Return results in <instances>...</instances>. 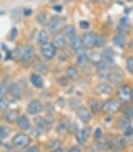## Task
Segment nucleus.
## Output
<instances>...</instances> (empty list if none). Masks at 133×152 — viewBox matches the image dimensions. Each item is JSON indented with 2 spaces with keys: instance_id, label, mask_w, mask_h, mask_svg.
Returning a JSON list of instances; mask_svg holds the SVG:
<instances>
[{
  "instance_id": "nucleus-13",
  "label": "nucleus",
  "mask_w": 133,
  "mask_h": 152,
  "mask_svg": "<svg viewBox=\"0 0 133 152\" xmlns=\"http://www.w3.org/2000/svg\"><path fill=\"white\" fill-rule=\"evenodd\" d=\"M76 114H78V118H80L84 124H88L92 118L91 113H90L89 111H88V109H86L85 107L78 108V110H76Z\"/></svg>"
},
{
  "instance_id": "nucleus-18",
  "label": "nucleus",
  "mask_w": 133,
  "mask_h": 152,
  "mask_svg": "<svg viewBox=\"0 0 133 152\" xmlns=\"http://www.w3.org/2000/svg\"><path fill=\"white\" fill-rule=\"evenodd\" d=\"M69 44H70V48H72V50L74 51H78L83 48V41L78 35H76L73 39L69 40Z\"/></svg>"
},
{
  "instance_id": "nucleus-44",
  "label": "nucleus",
  "mask_w": 133,
  "mask_h": 152,
  "mask_svg": "<svg viewBox=\"0 0 133 152\" xmlns=\"http://www.w3.org/2000/svg\"><path fill=\"white\" fill-rule=\"evenodd\" d=\"M4 152H16V151H13V150H6V151H4Z\"/></svg>"
},
{
  "instance_id": "nucleus-46",
  "label": "nucleus",
  "mask_w": 133,
  "mask_h": 152,
  "mask_svg": "<svg viewBox=\"0 0 133 152\" xmlns=\"http://www.w3.org/2000/svg\"><path fill=\"white\" fill-rule=\"evenodd\" d=\"M2 59V55H1V53H0V60Z\"/></svg>"
},
{
  "instance_id": "nucleus-25",
  "label": "nucleus",
  "mask_w": 133,
  "mask_h": 152,
  "mask_svg": "<svg viewBox=\"0 0 133 152\" xmlns=\"http://www.w3.org/2000/svg\"><path fill=\"white\" fill-rule=\"evenodd\" d=\"M97 146H98V148L101 149V150H106V149L109 148L110 143H109V141H107L106 139L100 138V139H98V141H97Z\"/></svg>"
},
{
  "instance_id": "nucleus-41",
  "label": "nucleus",
  "mask_w": 133,
  "mask_h": 152,
  "mask_svg": "<svg viewBox=\"0 0 133 152\" xmlns=\"http://www.w3.org/2000/svg\"><path fill=\"white\" fill-rule=\"evenodd\" d=\"M101 133H102V131H101V129H96V131H95V134H94V137L96 138L97 140L98 139H100L101 138Z\"/></svg>"
},
{
  "instance_id": "nucleus-21",
  "label": "nucleus",
  "mask_w": 133,
  "mask_h": 152,
  "mask_svg": "<svg viewBox=\"0 0 133 152\" xmlns=\"http://www.w3.org/2000/svg\"><path fill=\"white\" fill-rule=\"evenodd\" d=\"M30 80H31V83L35 86V88H42L44 86V80L42 78L40 77V75H37V74H32L30 77Z\"/></svg>"
},
{
  "instance_id": "nucleus-20",
  "label": "nucleus",
  "mask_w": 133,
  "mask_h": 152,
  "mask_svg": "<svg viewBox=\"0 0 133 152\" xmlns=\"http://www.w3.org/2000/svg\"><path fill=\"white\" fill-rule=\"evenodd\" d=\"M64 34H65V36L68 38L69 40L73 39V38L76 36L75 28H74L73 26H71V25L65 26V28H64Z\"/></svg>"
},
{
  "instance_id": "nucleus-28",
  "label": "nucleus",
  "mask_w": 133,
  "mask_h": 152,
  "mask_svg": "<svg viewBox=\"0 0 133 152\" xmlns=\"http://www.w3.org/2000/svg\"><path fill=\"white\" fill-rule=\"evenodd\" d=\"M10 91V86L5 82H1L0 83V98H4V96Z\"/></svg>"
},
{
  "instance_id": "nucleus-27",
  "label": "nucleus",
  "mask_w": 133,
  "mask_h": 152,
  "mask_svg": "<svg viewBox=\"0 0 133 152\" xmlns=\"http://www.w3.org/2000/svg\"><path fill=\"white\" fill-rule=\"evenodd\" d=\"M76 61H78V64L84 65V64L88 63V62L90 61V58L86 53H81L80 55L78 56V60H76Z\"/></svg>"
},
{
  "instance_id": "nucleus-31",
  "label": "nucleus",
  "mask_w": 133,
  "mask_h": 152,
  "mask_svg": "<svg viewBox=\"0 0 133 152\" xmlns=\"http://www.w3.org/2000/svg\"><path fill=\"white\" fill-rule=\"evenodd\" d=\"M67 131L69 132L70 134H76L78 133V124L75 122L70 121L69 124H67Z\"/></svg>"
},
{
  "instance_id": "nucleus-32",
  "label": "nucleus",
  "mask_w": 133,
  "mask_h": 152,
  "mask_svg": "<svg viewBox=\"0 0 133 152\" xmlns=\"http://www.w3.org/2000/svg\"><path fill=\"white\" fill-rule=\"evenodd\" d=\"M126 68H127L128 72L133 75V57H130L127 59V61H126Z\"/></svg>"
},
{
  "instance_id": "nucleus-26",
  "label": "nucleus",
  "mask_w": 133,
  "mask_h": 152,
  "mask_svg": "<svg viewBox=\"0 0 133 152\" xmlns=\"http://www.w3.org/2000/svg\"><path fill=\"white\" fill-rule=\"evenodd\" d=\"M37 126L39 127L41 131H48L50 129V126H51V124H50V122L47 121L46 119L39 118V119L37 120Z\"/></svg>"
},
{
  "instance_id": "nucleus-37",
  "label": "nucleus",
  "mask_w": 133,
  "mask_h": 152,
  "mask_svg": "<svg viewBox=\"0 0 133 152\" xmlns=\"http://www.w3.org/2000/svg\"><path fill=\"white\" fill-rule=\"evenodd\" d=\"M124 135H125L126 137H130V136H132L133 135V127L131 126L126 127V129H124Z\"/></svg>"
},
{
  "instance_id": "nucleus-42",
  "label": "nucleus",
  "mask_w": 133,
  "mask_h": 152,
  "mask_svg": "<svg viewBox=\"0 0 133 152\" xmlns=\"http://www.w3.org/2000/svg\"><path fill=\"white\" fill-rule=\"evenodd\" d=\"M68 152H82V151H81V149L78 148V146H72V147H71V148L68 150Z\"/></svg>"
},
{
  "instance_id": "nucleus-14",
  "label": "nucleus",
  "mask_w": 133,
  "mask_h": 152,
  "mask_svg": "<svg viewBox=\"0 0 133 152\" xmlns=\"http://www.w3.org/2000/svg\"><path fill=\"white\" fill-rule=\"evenodd\" d=\"M52 43L54 44V46L56 48V50H63V48L66 46V39H65L64 35L56 34Z\"/></svg>"
},
{
  "instance_id": "nucleus-16",
  "label": "nucleus",
  "mask_w": 133,
  "mask_h": 152,
  "mask_svg": "<svg viewBox=\"0 0 133 152\" xmlns=\"http://www.w3.org/2000/svg\"><path fill=\"white\" fill-rule=\"evenodd\" d=\"M17 126L21 129H23V131H27V129H30L31 124L29 118L26 115H21L19 117V119L17 120Z\"/></svg>"
},
{
  "instance_id": "nucleus-11",
  "label": "nucleus",
  "mask_w": 133,
  "mask_h": 152,
  "mask_svg": "<svg viewBox=\"0 0 133 152\" xmlns=\"http://www.w3.org/2000/svg\"><path fill=\"white\" fill-rule=\"evenodd\" d=\"M62 26V21L59 17L51 18L49 22V31L51 33H58Z\"/></svg>"
},
{
  "instance_id": "nucleus-36",
  "label": "nucleus",
  "mask_w": 133,
  "mask_h": 152,
  "mask_svg": "<svg viewBox=\"0 0 133 152\" xmlns=\"http://www.w3.org/2000/svg\"><path fill=\"white\" fill-rule=\"evenodd\" d=\"M35 69L38 71V72L42 73V74H46V73H48V68H47L44 65H41V64H38L36 65V67H35Z\"/></svg>"
},
{
  "instance_id": "nucleus-33",
  "label": "nucleus",
  "mask_w": 133,
  "mask_h": 152,
  "mask_svg": "<svg viewBox=\"0 0 133 152\" xmlns=\"http://www.w3.org/2000/svg\"><path fill=\"white\" fill-rule=\"evenodd\" d=\"M10 129H8L7 126H2L1 129H0V138H1V139L6 138L10 135Z\"/></svg>"
},
{
  "instance_id": "nucleus-43",
  "label": "nucleus",
  "mask_w": 133,
  "mask_h": 152,
  "mask_svg": "<svg viewBox=\"0 0 133 152\" xmlns=\"http://www.w3.org/2000/svg\"><path fill=\"white\" fill-rule=\"evenodd\" d=\"M54 10H55L56 12H61V10H62V6H61V5H55V6H54Z\"/></svg>"
},
{
  "instance_id": "nucleus-48",
  "label": "nucleus",
  "mask_w": 133,
  "mask_h": 152,
  "mask_svg": "<svg viewBox=\"0 0 133 152\" xmlns=\"http://www.w3.org/2000/svg\"><path fill=\"white\" fill-rule=\"evenodd\" d=\"M0 129H1V127H0Z\"/></svg>"
},
{
  "instance_id": "nucleus-15",
  "label": "nucleus",
  "mask_w": 133,
  "mask_h": 152,
  "mask_svg": "<svg viewBox=\"0 0 133 152\" xmlns=\"http://www.w3.org/2000/svg\"><path fill=\"white\" fill-rule=\"evenodd\" d=\"M107 80H109V82H112V83L116 84V86H118V84L122 83V81H123V76H122L121 73L117 72L116 70H112L109 75V78H107Z\"/></svg>"
},
{
  "instance_id": "nucleus-35",
  "label": "nucleus",
  "mask_w": 133,
  "mask_h": 152,
  "mask_svg": "<svg viewBox=\"0 0 133 152\" xmlns=\"http://www.w3.org/2000/svg\"><path fill=\"white\" fill-rule=\"evenodd\" d=\"M119 124H120V126H121L123 129H125L126 127H128V126H130L129 119H127L126 117H123V118H122L120 121H119Z\"/></svg>"
},
{
  "instance_id": "nucleus-4",
  "label": "nucleus",
  "mask_w": 133,
  "mask_h": 152,
  "mask_svg": "<svg viewBox=\"0 0 133 152\" xmlns=\"http://www.w3.org/2000/svg\"><path fill=\"white\" fill-rule=\"evenodd\" d=\"M40 53L46 60H52L56 56L57 50L52 42H47L40 46Z\"/></svg>"
},
{
  "instance_id": "nucleus-24",
  "label": "nucleus",
  "mask_w": 133,
  "mask_h": 152,
  "mask_svg": "<svg viewBox=\"0 0 133 152\" xmlns=\"http://www.w3.org/2000/svg\"><path fill=\"white\" fill-rule=\"evenodd\" d=\"M112 42L118 48H124V45H125V36H123L121 34H117L116 36L112 38Z\"/></svg>"
},
{
  "instance_id": "nucleus-17",
  "label": "nucleus",
  "mask_w": 133,
  "mask_h": 152,
  "mask_svg": "<svg viewBox=\"0 0 133 152\" xmlns=\"http://www.w3.org/2000/svg\"><path fill=\"white\" fill-rule=\"evenodd\" d=\"M10 93L13 96V98L17 100H20L22 98V89L18 83H12L10 86Z\"/></svg>"
},
{
  "instance_id": "nucleus-47",
  "label": "nucleus",
  "mask_w": 133,
  "mask_h": 152,
  "mask_svg": "<svg viewBox=\"0 0 133 152\" xmlns=\"http://www.w3.org/2000/svg\"><path fill=\"white\" fill-rule=\"evenodd\" d=\"M132 102H133V93H132Z\"/></svg>"
},
{
  "instance_id": "nucleus-7",
  "label": "nucleus",
  "mask_w": 133,
  "mask_h": 152,
  "mask_svg": "<svg viewBox=\"0 0 133 152\" xmlns=\"http://www.w3.org/2000/svg\"><path fill=\"white\" fill-rule=\"evenodd\" d=\"M44 109V106L38 100H33L27 105V112L31 115H36V114L40 113Z\"/></svg>"
},
{
  "instance_id": "nucleus-29",
  "label": "nucleus",
  "mask_w": 133,
  "mask_h": 152,
  "mask_svg": "<svg viewBox=\"0 0 133 152\" xmlns=\"http://www.w3.org/2000/svg\"><path fill=\"white\" fill-rule=\"evenodd\" d=\"M106 42V39L103 35H97L96 36V40H95V46L97 48H102L103 45Z\"/></svg>"
},
{
  "instance_id": "nucleus-23",
  "label": "nucleus",
  "mask_w": 133,
  "mask_h": 152,
  "mask_svg": "<svg viewBox=\"0 0 133 152\" xmlns=\"http://www.w3.org/2000/svg\"><path fill=\"white\" fill-rule=\"evenodd\" d=\"M48 39H49V33L47 30H44V29H42L41 31H40L39 33H38L37 35V41L39 42L40 44H44L48 42Z\"/></svg>"
},
{
  "instance_id": "nucleus-3",
  "label": "nucleus",
  "mask_w": 133,
  "mask_h": 152,
  "mask_svg": "<svg viewBox=\"0 0 133 152\" xmlns=\"http://www.w3.org/2000/svg\"><path fill=\"white\" fill-rule=\"evenodd\" d=\"M31 142V139L26 134H18L13 138V145L16 148H26Z\"/></svg>"
},
{
  "instance_id": "nucleus-22",
  "label": "nucleus",
  "mask_w": 133,
  "mask_h": 152,
  "mask_svg": "<svg viewBox=\"0 0 133 152\" xmlns=\"http://www.w3.org/2000/svg\"><path fill=\"white\" fill-rule=\"evenodd\" d=\"M66 75H67V77L70 78V79H72V80L78 79V69H76L74 66L68 67V68H67V70H66Z\"/></svg>"
},
{
  "instance_id": "nucleus-38",
  "label": "nucleus",
  "mask_w": 133,
  "mask_h": 152,
  "mask_svg": "<svg viewBox=\"0 0 133 152\" xmlns=\"http://www.w3.org/2000/svg\"><path fill=\"white\" fill-rule=\"evenodd\" d=\"M91 109L93 110L94 113H96L97 111L100 109V106H99L98 103H97L96 101H92V103H91Z\"/></svg>"
},
{
  "instance_id": "nucleus-5",
  "label": "nucleus",
  "mask_w": 133,
  "mask_h": 152,
  "mask_svg": "<svg viewBox=\"0 0 133 152\" xmlns=\"http://www.w3.org/2000/svg\"><path fill=\"white\" fill-rule=\"evenodd\" d=\"M34 58V48L32 45H26L22 50V61L25 65L32 63Z\"/></svg>"
},
{
  "instance_id": "nucleus-45",
  "label": "nucleus",
  "mask_w": 133,
  "mask_h": 152,
  "mask_svg": "<svg viewBox=\"0 0 133 152\" xmlns=\"http://www.w3.org/2000/svg\"><path fill=\"white\" fill-rule=\"evenodd\" d=\"M57 152H65L64 150H62V149H60V150L59 151H57Z\"/></svg>"
},
{
  "instance_id": "nucleus-34",
  "label": "nucleus",
  "mask_w": 133,
  "mask_h": 152,
  "mask_svg": "<svg viewBox=\"0 0 133 152\" xmlns=\"http://www.w3.org/2000/svg\"><path fill=\"white\" fill-rule=\"evenodd\" d=\"M124 117H126L127 119H133V108L128 107L124 110Z\"/></svg>"
},
{
  "instance_id": "nucleus-39",
  "label": "nucleus",
  "mask_w": 133,
  "mask_h": 152,
  "mask_svg": "<svg viewBox=\"0 0 133 152\" xmlns=\"http://www.w3.org/2000/svg\"><path fill=\"white\" fill-rule=\"evenodd\" d=\"M80 27L82 29H88L90 27V24H89V22H87V21H81Z\"/></svg>"
},
{
  "instance_id": "nucleus-12",
  "label": "nucleus",
  "mask_w": 133,
  "mask_h": 152,
  "mask_svg": "<svg viewBox=\"0 0 133 152\" xmlns=\"http://www.w3.org/2000/svg\"><path fill=\"white\" fill-rule=\"evenodd\" d=\"M19 111L18 110H7L3 114V119L7 124H13L19 119Z\"/></svg>"
},
{
  "instance_id": "nucleus-40",
  "label": "nucleus",
  "mask_w": 133,
  "mask_h": 152,
  "mask_svg": "<svg viewBox=\"0 0 133 152\" xmlns=\"http://www.w3.org/2000/svg\"><path fill=\"white\" fill-rule=\"evenodd\" d=\"M24 152H39V148H38V146H32L30 148L26 149Z\"/></svg>"
},
{
  "instance_id": "nucleus-10",
  "label": "nucleus",
  "mask_w": 133,
  "mask_h": 152,
  "mask_svg": "<svg viewBox=\"0 0 133 152\" xmlns=\"http://www.w3.org/2000/svg\"><path fill=\"white\" fill-rule=\"evenodd\" d=\"M76 140L80 144L84 145L87 143L88 139L90 137V129L89 127H84V129H81L78 131V133L75 134Z\"/></svg>"
},
{
  "instance_id": "nucleus-2",
  "label": "nucleus",
  "mask_w": 133,
  "mask_h": 152,
  "mask_svg": "<svg viewBox=\"0 0 133 152\" xmlns=\"http://www.w3.org/2000/svg\"><path fill=\"white\" fill-rule=\"evenodd\" d=\"M121 108V103L118 100L110 99L109 101L104 102L101 106V111L105 114H114L117 113Z\"/></svg>"
},
{
  "instance_id": "nucleus-1",
  "label": "nucleus",
  "mask_w": 133,
  "mask_h": 152,
  "mask_svg": "<svg viewBox=\"0 0 133 152\" xmlns=\"http://www.w3.org/2000/svg\"><path fill=\"white\" fill-rule=\"evenodd\" d=\"M132 93L133 89L128 84H123L118 91L119 102L122 104H129L132 102Z\"/></svg>"
},
{
  "instance_id": "nucleus-19",
  "label": "nucleus",
  "mask_w": 133,
  "mask_h": 152,
  "mask_svg": "<svg viewBox=\"0 0 133 152\" xmlns=\"http://www.w3.org/2000/svg\"><path fill=\"white\" fill-rule=\"evenodd\" d=\"M47 149L50 152H57L61 149V142L59 140H53L48 143Z\"/></svg>"
},
{
  "instance_id": "nucleus-8",
  "label": "nucleus",
  "mask_w": 133,
  "mask_h": 152,
  "mask_svg": "<svg viewBox=\"0 0 133 152\" xmlns=\"http://www.w3.org/2000/svg\"><path fill=\"white\" fill-rule=\"evenodd\" d=\"M112 91L114 88H112V84L107 83V82H101L95 86V91L99 95H110Z\"/></svg>"
},
{
  "instance_id": "nucleus-30",
  "label": "nucleus",
  "mask_w": 133,
  "mask_h": 152,
  "mask_svg": "<svg viewBox=\"0 0 133 152\" xmlns=\"http://www.w3.org/2000/svg\"><path fill=\"white\" fill-rule=\"evenodd\" d=\"M8 106H10V101L6 98H0V111L7 110Z\"/></svg>"
},
{
  "instance_id": "nucleus-6",
  "label": "nucleus",
  "mask_w": 133,
  "mask_h": 152,
  "mask_svg": "<svg viewBox=\"0 0 133 152\" xmlns=\"http://www.w3.org/2000/svg\"><path fill=\"white\" fill-rule=\"evenodd\" d=\"M97 35L94 32H88L86 33L83 37L82 41H83V48L86 50H90L93 46H95V40H96Z\"/></svg>"
},
{
  "instance_id": "nucleus-9",
  "label": "nucleus",
  "mask_w": 133,
  "mask_h": 152,
  "mask_svg": "<svg viewBox=\"0 0 133 152\" xmlns=\"http://www.w3.org/2000/svg\"><path fill=\"white\" fill-rule=\"evenodd\" d=\"M130 25H131V22H130L129 18H127V17L122 18L120 20V24H119V27H118L119 34L125 36V35L128 33V31H129Z\"/></svg>"
}]
</instances>
